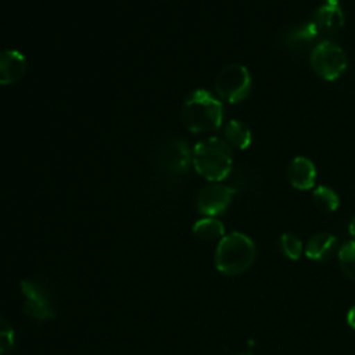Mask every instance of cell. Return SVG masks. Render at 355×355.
I'll return each instance as SVG.
<instances>
[{"instance_id": "obj_9", "label": "cell", "mask_w": 355, "mask_h": 355, "mask_svg": "<svg viewBox=\"0 0 355 355\" xmlns=\"http://www.w3.org/2000/svg\"><path fill=\"white\" fill-rule=\"evenodd\" d=\"M26 58L18 50L0 51V85L10 86L19 82L26 72Z\"/></svg>"}, {"instance_id": "obj_12", "label": "cell", "mask_w": 355, "mask_h": 355, "mask_svg": "<svg viewBox=\"0 0 355 355\" xmlns=\"http://www.w3.org/2000/svg\"><path fill=\"white\" fill-rule=\"evenodd\" d=\"M287 179L298 190H308L315 184L316 168L311 159L295 157L287 166Z\"/></svg>"}, {"instance_id": "obj_5", "label": "cell", "mask_w": 355, "mask_h": 355, "mask_svg": "<svg viewBox=\"0 0 355 355\" xmlns=\"http://www.w3.org/2000/svg\"><path fill=\"white\" fill-rule=\"evenodd\" d=\"M311 67L320 78L334 80L347 69V55L344 50L330 40L319 42L311 53Z\"/></svg>"}, {"instance_id": "obj_1", "label": "cell", "mask_w": 355, "mask_h": 355, "mask_svg": "<svg viewBox=\"0 0 355 355\" xmlns=\"http://www.w3.org/2000/svg\"><path fill=\"white\" fill-rule=\"evenodd\" d=\"M191 162L197 173L204 179L209 182H220L232 172V150L225 140L208 137L194 146Z\"/></svg>"}, {"instance_id": "obj_8", "label": "cell", "mask_w": 355, "mask_h": 355, "mask_svg": "<svg viewBox=\"0 0 355 355\" xmlns=\"http://www.w3.org/2000/svg\"><path fill=\"white\" fill-rule=\"evenodd\" d=\"M340 3L341 0H323V3L313 12L311 21L315 25L319 36L334 35L344 26V12Z\"/></svg>"}, {"instance_id": "obj_11", "label": "cell", "mask_w": 355, "mask_h": 355, "mask_svg": "<svg viewBox=\"0 0 355 355\" xmlns=\"http://www.w3.org/2000/svg\"><path fill=\"white\" fill-rule=\"evenodd\" d=\"M338 241L330 233H316L313 234L306 245H305V255L318 262H324L331 259L336 254H338Z\"/></svg>"}, {"instance_id": "obj_14", "label": "cell", "mask_w": 355, "mask_h": 355, "mask_svg": "<svg viewBox=\"0 0 355 355\" xmlns=\"http://www.w3.org/2000/svg\"><path fill=\"white\" fill-rule=\"evenodd\" d=\"M226 143L237 150H245L252 140L251 130L240 121H229L223 129Z\"/></svg>"}, {"instance_id": "obj_20", "label": "cell", "mask_w": 355, "mask_h": 355, "mask_svg": "<svg viewBox=\"0 0 355 355\" xmlns=\"http://www.w3.org/2000/svg\"><path fill=\"white\" fill-rule=\"evenodd\" d=\"M347 322H348L349 327L355 330V305L352 308H349V311L347 313Z\"/></svg>"}, {"instance_id": "obj_4", "label": "cell", "mask_w": 355, "mask_h": 355, "mask_svg": "<svg viewBox=\"0 0 355 355\" xmlns=\"http://www.w3.org/2000/svg\"><path fill=\"white\" fill-rule=\"evenodd\" d=\"M216 94L227 103H239L251 92V75L241 64L223 67L215 79Z\"/></svg>"}, {"instance_id": "obj_15", "label": "cell", "mask_w": 355, "mask_h": 355, "mask_svg": "<svg viewBox=\"0 0 355 355\" xmlns=\"http://www.w3.org/2000/svg\"><path fill=\"white\" fill-rule=\"evenodd\" d=\"M193 233L201 240L214 241L220 240L225 236V226L214 216H205L197 220L193 226Z\"/></svg>"}, {"instance_id": "obj_19", "label": "cell", "mask_w": 355, "mask_h": 355, "mask_svg": "<svg viewBox=\"0 0 355 355\" xmlns=\"http://www.w3.org/2000/svg\"><path fill=\"white\" fill-rule=\"evenodd\" d=\"M15 333L8 322L0 318V355H10L14 349Z\"/></svg>"}, {"instance_id": "obj_6", "label": "cell", "mask_w": 355, "mask_h": 355, "mask_svg": "<svg viewBox=\"0 0 355 355\" xmlns=\"http://www.w3.org/2000/svg\"><path fill=\"white\" fill-rule=\"evenodd\" d=\"M234 191L236 190L233 187L219 182L205 184L197 194L196 204L198 212L205 216H216L225 212L233 198Z\"/></svg>"}, {"instance_id": "obj_18", "label": "cell", "mask_w": 355, "mask_h": 355, "mask_svg": "<svg viewBox=\"0 0 355 355\" xmlns=\"http://www.w3.org/2000/svg\"><path fill=\"white\" fill-rule=\"evenodd\" d=\"M280 250L284 257L297 261L302 254V241L294 233H284L280 237Z\"/></svg>"}, {"instance_id": "obj_2", "label": "cell", "mask_w": 355, "mask_h": 355, "mask_svg": "<svg viewBox=\"0 0 355 355\" xmlns=\"http://www.w3.org/2000/svg\"><path fill=\"white\" fill-rule=\"evenodd\" d=\"M223 108L209 92L198 89L191 92L182 107V121L193 133L216 130L222 125Z\"/></svg>"}, {"instance_id": "obj_3", "label": "cell", "mask_w": 355, "mask_h": 355, "mask_svg": "<svg viewBox=\"0 0 355 355\" xmlns=\"http://www.w3.org/2000/svg\"><path fill=\"white\" fill-rule=\"evenodd\" d=\"M255 255L254 241L240 232H233L219 240L215 251V266L226 276H237L251 268Z\"/></svg>"}, {"instance_id": "obj_7", "label": "cell", "mask_w": 355, "mask_h": 355, "mask_svg": "<svg viewBox=\"0 0 355 355\" xmlns=\"http://www.w3.org/2000/svg\"><path fill=\"white\" fill-rule=\"evenodd\" d=\"M21 291L25 297L24 312L36 320H47L55 316L54 306L47 291L33 280H22Z\"/></svg>"}, {"instance_id": "obj_13", "label": "cell", "mask_w": 355, "mask_h": 355, "mask_svg": "<svg viewBox=\"0 0 355 355\" xmlns=\"http://www.w3.org/2000/svg\"><path fill=\"white\" fill-rule=\"evenodd\" d=\"M319 37V33L312 24V21L304 22L287 31L284 36V42L291 49H302L311 43H313Z\"/></svg>"}, {"instance_id": "obj_17", "label": "cell", "mask_w": 355, "mask_h": 355, "mask_svg": "<svg viewBox=\"0 0 355 355\" xmlns=\"http://www.w3.org/2000/svg\"><path fill=\"white\" fill-rule=\"evenodd\" d=\"M340 268L345 276L355 280V240L347 241L338 250Z\"/></svg>"}, {"instance_id": "obj_16", "label": "cell", "mask_w": 355, "mask_h": 355, "mask_svg": "<svg viewBox=\"0 0 355 355\" xmlns=\"http://www.w3.org/2000/svg\"><path fill=\"white\" fill-rule=\"evenodd\" d=\"M312 198H313L316 208L323 212H334L340 204V200H338V196L336 194V191L327 186H319L313 191Z\"/></svg>"}, {"instance_id": "obj_10", "label": "cell", "mask_w": 355, "mask_h": 355, "mask_svg": "<svg viewBox=\"0 0 355 355\" xmlns=\"http://www.w3.org/2000/svg\"><path fill=\"white\" fill-rule=\"evenodd\" d=\"M190 161H191L190 150L186 146V143L182 140H173L172 143H169L164 148L162 155H161L162 165L172 175L184 173L189 168Z\"/></svg>"}, {"instance_id": "obj_21", "label": "cell", "mask_w": 355, "mask_h": 355, "mask_svg": "<svg viewBox=\"0 0 355 355\" xmlns=\"http://www.w3.org/2000/svg\"><path fill=\"white\" fill-rule=\"evenodd\" d=\"M348 232H349V234L355 239V216L351 219V222H349V225H348Z\"/></svg>"}]
</instances>
